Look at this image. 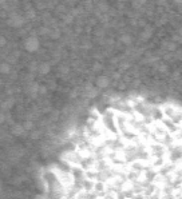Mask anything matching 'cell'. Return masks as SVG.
<instances>
[{"label": "cell", "instance_id": "cell-1", "mask_svg": "<svg viewBox=\"0 0 182 199\" xmlns=\"http://www.w3.org/2000/svg\"><path fill=\"white\" fill-rule=\"evenodd\" d=\"M101 126L103 131H107L111 135H115L118 134V126H117V112L110 110V111H106L101 118Z\"/></svg>", "mask_w": 182, "mask_h": 199}, {"label": "cell", "instance_id": "cell-2", "mask_svg": "<svg viewBox=\"0 0 182 199\" xmlns=\"http://www.w3.org/2000/svg\"><path fill=\"white\" fill-rule=\"evenodd\" d=\"M172 162H181L182 161V144H173L170 151L168 152Z\"/></svg>", "mask_w": 182, "mask_h": 199}, {"label": "cell", "instance_id": "cell-3", "mask_svg": "<svg viewBox=\"0 0 182 199\" xmlns=\"http://www.w3.org/2000/svg\"><path fill=\"white\" fill-rule=\"evenodd\" d=\"M39 45H40V43H39V39L36 36H30L24 42V48L28 52H36L39 49Z\"/></svg>", "mask_w": 182, "mask_h": 199}, {"label": "cell", "instance_id": "cell-4", "mask_svg": "<svg viewBox=\"0 0 182 199\" xmlns=\"http://www.w3.org/2000/svg\"><path fill=\"white\" fill-rule=\"evenodd\" d=\"M7 23H8V25H11L12 28H19V27H21V25L24 24V19L21 18L20 15L14 14V15H11L10 18H8Z\"/></svg>", "mask_w": 182, "mask_h": 199}, {"label": "cell", "instance_id": "cell-5", "mask_svg": "<svg viewBox=\"0 0 182 199\" xmlns=\"http://www.w3.org/2000/svg\"><path fill=\"white\" fill-rule=\"evenodd\" d=\"M83 95L87 99H94V98H97V95H98V90H97V87L92 86V84H87V86H84V88H83Z\"/></svg>", "mask_w": 182, "mask_h": 199}, {"label": "cell", "instance_id": "cell-6", "mask_svg": "<svg viewBox=\"0 0 182 199\" xmlns=\"http://www.w3.org/2000/svg\"><path fill=\"white\" fill-rule=\"evenodd\" d=\"M95 83H97V87H98V88H107L110 86V78L105 76V75H102V76L97 78Z\"/></svg>", "mask_w": 182, "mask_h": 199}, {"label": "cell", "instance_id": "cell-7", "mask_svg": "<svg viewBox=\"0 0 182 199\" xmlns=\"http://www.w3.org/2000/svg\"><path fill=\"white\" fill-rule=\"evenodd\" d=\"M39 86L40 84L35 83V82H32V83L28 84V87H27V92L30 96H32V98H36L39 95Z\"/></svg>", "mask_w": 182, "mask_h": 199}, {"label": "cell", "instance_id": "cell-8", "mask_svg": "<svg viewBox=\"0 0 182 199\" xmlns=\"http://www.w3.org/2000/svg\"><path fill=\"white\" fill-rule=\"evenodd\" d=\"M50 71H51V66H50V63H47V62H42V63H39L38 72L40 73V75H47Z\"/></svg>", "mask_w": 182, "mask_h": 199}, {"label": "cell", "instance_id": "cell-9", "mask_svg": "<svg viewBox=\"0 0 182 199\" xmlns=\"http://www.w3.org/2000/svg\"><path fill=\"white\" fill-rule=\"evenodd\" d=\"M11 132H12V135H15V136H21L26 132V128H24L23 124H14V127L11 128Z\"/></svg>", "mask_w": 182, "mask_h": 199}, {"label": "cell", "instance_id": "cell-10", "mask_svg": "<svg viewBox=\"0 0 182 199\" xmlns=\"http://www.w3.org/2000/svg\"><path fill=\"white\" fill-rule=\"evenodd\" d=\"M151 35H153V31H151L149 27H146L143 31L141 32V39H142V40H149V39L151 38Z\"/></svg>", "mask_w": 182, "mask_h": 199}, {"label": "cell", "instance_id": "cell-11", "mask_svg": "<svg viewBox=\"0 0 182 199\" xmlns=\"http://www.w3.org/2000/svg\"><path fill=\"white\" fill-rule=\"evenodd\" d=\"M11 72V64L10 63H1L0 64V73H3V75H8Z\"/></svg>", "mask_w": 182, "mask_h": 199}, {"label": "cell", "instance_id": "cell-12", "mask_svg": "<svg viewBox=\"0 0 182 199\" xmlns=\"http://www.w3.org/2000/svg\"><path fill=\"white\" fill-rule=\"evenodd\" d=\"M121 42H122L123 44H130V43L133 42V38H131V35H129V34H123V35L121 36Z\"/></svg>", "mask_w": 182, "mask_h": 199}, {"label": "cell", "instance_id": "cell-13", "mask_svg": "<svg viewBox=\"0 0 182 199\" xmlns=\"http://www.w3.org/2000/svg\"><path fill=\"white\" fill-rule=\"evenodd\" d=\"M12 106H14V99H8V100H4L3 102L1 107H3V108H6V110H8V108H11Z\"/></svg>", "mask_w": 182, "mask_h": 199}, {"label": "cell", "instance_id": "cell-14", "mask_svg": "<svg viewBox=\"0 0 182 199\" xmlns=\"http://www.w3.org/2000/svg\"><path fill=\"white\" fill-rule=\"evenodd\" d=\"M165 47H166V49H168V51H175L177 44H175L174 42H169V43H165Z\"/></svg>", "mask_w": 182, "mask_h": 199}, {"label": "cell", "instance_id": "cell-15", "mask_svg": "<svg viewBox=\"0 0 182 199\" xmlns=\"http://www.w3.org/2000/svg\"><path fill=\"white\" fill-rule=\"evenodd\" d=\"M26 128V131H31L32 128H34V122H31V120H27V122L23 124Z\"/></svg>", "mask_w": 182, "mask_h": 199}, {"label": "cell", "instance_id": "cell-16", "mask_svg": "<svg viewBox=\"0 0 182 199\" xmlns=\"http://www.w3.org/2000/svg\"><path fill=\"white\" fill-rule=\"evenodd\" d=\"M26 18H27V19H34V18H35V11H34V10H28L27 14H26Z\"/></svg>", "mask_w": 182, "mask_h": 199}, {"label": "cell", "instance_id": "cell-17", "mask_svg": "<svg viewBox=\"0 0 182 199\" xmlns=\"http://www.w3.org/2000/svg\"><path fill=\"white\" fill-rule=\"evenodd\" d=\"M47 92V87L46 86H39V95H44Z\"/></svg>", "mask_w": 182, "mask_h": 199}, {"label": "cell", "instance_id": "cell-18", "mask_svg": "<svg viewBox=\"0 0 182 199\" xmlns=\"http://www.w3.org/2000/svg\"><path fill=\"white\" fill-rule=\"evenodd\" d=\"M31 138L32 139H39V138H40V132H39V131H34V132H31Z\"/></svg>", "mask_w": 182, "mask_h": 199}, {"label": "cell", "instance_id": "cell-19", "mask_svg": "<svg viewBox=\"0 0 182 199\" xmlns=\"http://www.w3.org/2000/svg\"><path fill=\"white\" fill-rule=\"evenodd\" d=\"M6 44H7V39L4 36H0V47H4Z\"/></svg>", "mask_w": 182, "mask_h": 199}, {"label": "cell", "instance_id": "cell-20", "mask_svg": "<svg viewBox=\"0 0 182 199\" xmlns=\"http://www.w3.org/2000/svg\"><path fill=\"white\" fill-rule=\"evenodd\" d=\"M4 120H6V115H4L3 112H0V124H3Z\"/></svg>", "mask_w": 182, "mask_h": 199}, {"label": "cell", "instance_id": "cell-21", "mask_svg": "<svg viewBox=\"0 0 182 199\" xmlns=\"http://www.w3.org/2000/svg\"><path fill=\"white\" fill-rule=\"evenodd\" d=\"M178 36H179V38H182V27L178 28Z\"/></svg>", "mask_w": 182, "mask_h": 199}, {"label": "cell", "instance_id": "cell-22", "mask_svg": "<svg viewBox=\"0 0 182 199\" xmlns=\"http://www.w3.org/2000/svg\"><path fill=\"white\" fill-rule=\"evenodd\" d=\"M178 12H179V14H182V4H181V5H179V7H178Z\"/></svg>", "mask_w": 182, "mask_h": 199}, {"label": "cell", "instance_id": "cell-23", "mask_svg": "<svg viewBox=\"0 0 182 199\" xmlns=\"http://www.w3.org/2000/svg\"><path fill=\"white\" fill-rule=\"evenodd\" d=\"M64 199H75V198H68V196H66V198H64Z\"/></svg>", "mask_w": 182, "mask_h": 199}]
</instances>
